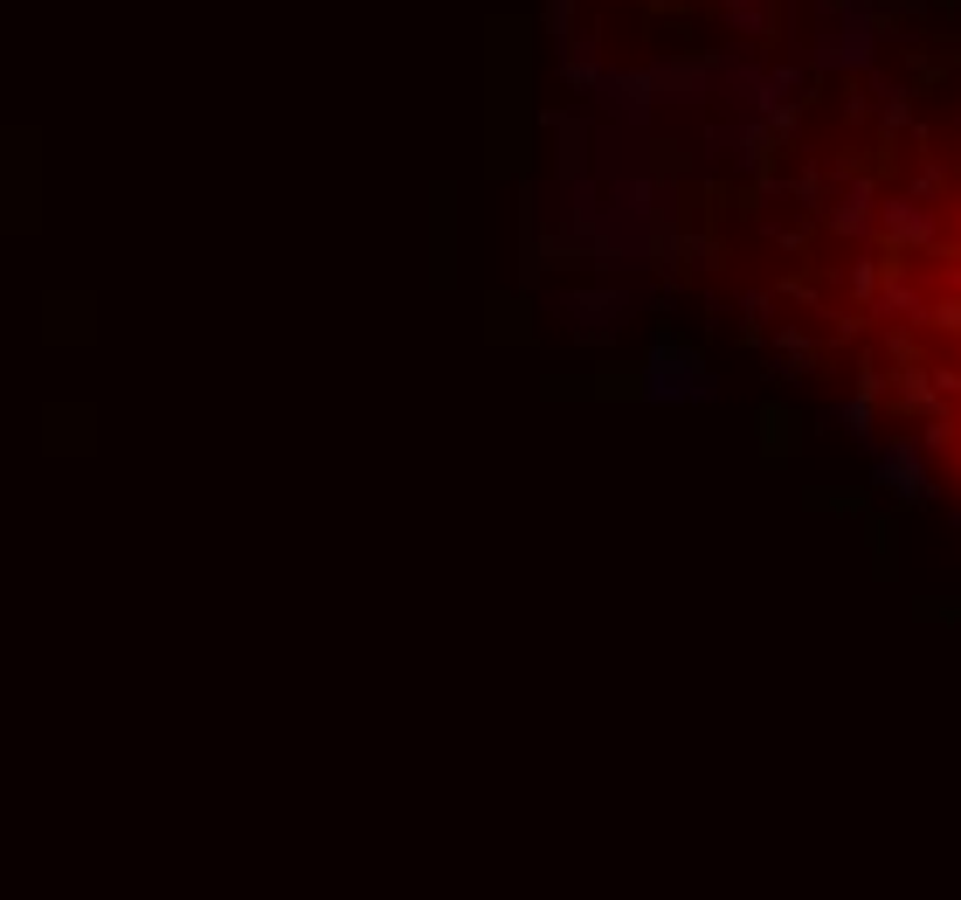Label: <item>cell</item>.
Segmentation results:
<instances>
[{"mask_svg": "<svg viewBox=\"0 0 961 900\" xmlns=\"http://www.w3.org/2000/svg\"><path fill=\"white\" fill-rule=\"evenodd\" d=\"M920 319H927L933 332H954V340H961V298H933V305H920Z\"/></svg>", "mask_w": 961, "mask_h": 900, "instance_id": "cell-8", "label": "cell"}, {"mask_svg": "<svg viewBox=\"0 0 961 900\" xmlns=\"http://www.w3.org/2000/svg\"><path fill=\"white\" fill-rule=\"evenodd\" d=\"M914 118V105H906V91H886V125H906Z\"/></svg>", "mask_w": 961, "mask_h": 900, "instance_id": "cell-12", "label": "cell"}, {"mask_svg": "<svg viewBox=\"0 0 961 900\" xmlns=\"http://www.w3.org/2000/svg\"><path fill=\"white\" fill-rule=\"evenodd\" d=\"M927 389L941 395V402H961V374L954 368H927Z\"/></svg>", "mask_w": 961, "mask_h": 900, "instance_id": "cell-11", "label": "cell"}, {"mask_svg": "<svg viewBox=\"0 0 961 900\" xmlns=\"http://www.w3.org/2000/svg\"><path fill=\"white\" fill-rule=\"evenodd\" d=\"M878 277H886V264H878V256H858V264H851V298H865V305H872Z\"/></svg>", "mask_w": 961, "mask_h": 900, "instance_id": "cell-9", "label": "cell"}, {"mask_svg": "<svg viewBox=\"0 0 961 900\" xmlns=\"http://www.w3.org/2000/svg\"><path fill=\"white\" fill-rule=\"evenodd\" d=\"M547 35L554 42H575V0H547Z\"/></svg>", "mask_w": 961, "mask_h": 900, "instance_id": "cell-10", "label": "cell"}, {"mask_svg": "<svg viewBox=\"0 0 961 900\" xmlns=\"http://www.w3.org/2000/svg\"><path fill=\"white\" fill-rule=\"evenodd\" d=\"M643 395H651V402H706L713 374H706V360H698L692 347L658 340L651 360H643Z\"/></svg>", "mask_w": 961, "mask_h": 900, "instance_id": "cell-1", "label": "cell"}, {"mask_svg": "<svg viewBox=\"0 0 961 900\" xmlns=\"http://www.w3.org/2000/svg\"><path fill=\"white\" fill-rule=\"evenodd\" d=\"M914 444H920L927 457H941V451L954 444V416H948V409H933V416L920 423V436H914Z\"/></svg>", "mask_w": 961, "mask_h": 900, "instance_id": "cell-7", "label": "cell"}, {"mask_svg": "<svg viewBox=\"0 0 961 900\" xmlns=\"http://www.w3.org/2000/svg\"><path fill=\"white\" fill-rule=\"evenodd\" d=\"M872 409H878V402H865V395H851V402H837V409H830V423H837V430L851 436V444H865V451H878V436H872Z\"/></svg>", "mask_w": 961, "mask_h": 900, "instance_id": "cell-6", "label": "cell"}, {"mask_svg": "<svg viewBox=\"0 0 961 900\" xmlns=\"http://www.w3.org/2000/svg\"><path fill=\"white\" fill-rule=\"evenodd\" d=\"M830 229H837V236H872V188H851L837 209H830Z\"/></svg>", "mask_w": 961, "mask_h": 900, "instance_id": "cell-5", "label": "cell"}, {"mask_svg": "<svg viewBox=\"0 0 961 900\" xmlns=\"http://www.w3.org/2000/svg\"><path fill=\"white\" fill-rule=\"evenodd\" d=\"M872 229H878L886 243H899V250H927V243H941V215H933L920 194H893V201H878V209H872Z\"/></svg>", "mask_w": 961, "mask_h": 900, "instance_id": "cell-3", "label": "cell"}, {"mask_svg": "<svg viewBox=\"0 0 961 900\" xmlns=\"http://www.w3.org/2000/svg\"><path fill=\"white\" fill-rule=\"evenodd\" d=\"M878 56V42H872V14H844V29H830L816 49H810V63L816 70H865Z\"/></svg>", "mask_w": 961, "mask_h": 900, "instance_id": "cell-4", "label": "cell"}, {"mask_svg": "<svg viewBox=\"0 0 961 900\" xmlns=\"http://www.w3.org/2000/svg\"><path fill=\"white\" fill-rule=\"evenodd\" d=\"M872 472H878V485H886L893 499H906V506H927V499H933L927 451L914 444V436H893V444H878V451H872Z\"/></svg>", "mask_w": 961, "mask_h": 900, "instance_id": "cell-2", "label": "cell"}]
</instances>
